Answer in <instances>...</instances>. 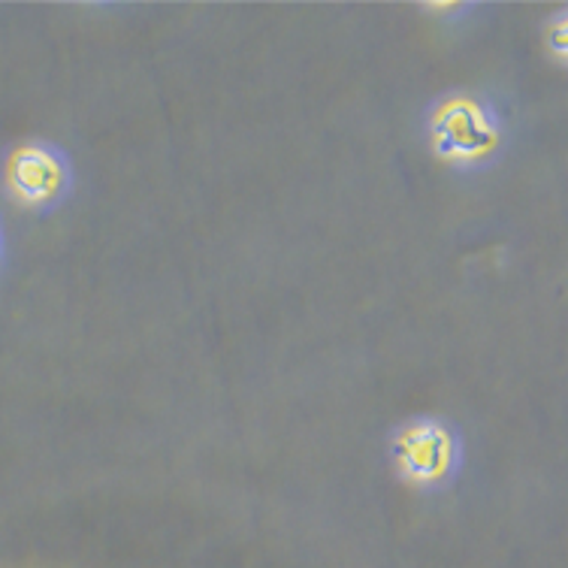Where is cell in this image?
<instances>
[{
  "instance_id": "1",
  "label": "cell",
  "mask_w": 568,
  "mask_h": 568,
  "mask_svg": "<svg viewBox=\"0 0 568 568\" xmlns=\"http://www.w3.org/2000/svg\"><path fill=\"white\" fill-rule=\"evenodd\" d=\"M496 140L490 115L471 103V100H454L436 115V142L448 158H478L487 152Z\"/></svg>"
},
{
  "instance_id": "2",
  "label": "cell",
  "mask_w": 568,
  "mask_h": 568,
  "mask_svg": "<svg viewBox=\"0 0 568 568\" xmlns=\"http://www.w3.org/2000/svg\"><path fill=\"white\" fill-rule=\"evenodd\" d=\"M450 436L433 424H417L405 429L399 442V463L403 471L415 481L442 478L450 466Z\"/></svg>"
},
{
  "instance_id": "3",
  "label": "cell",
  "mask_w": 568,
  "mask_h": 568,
  "mask_svg": "<svg viewBox=\"0 0 568 568\" xmlns=\"http://www.w3.org/2000/svg\"><path fill=\"white\" fill-rule=\"evenodd\" d=\"M10 182L22 200L43 203L64 185V166L49 149H22L12 158Z\"/></svg>"
}]
</instances>
